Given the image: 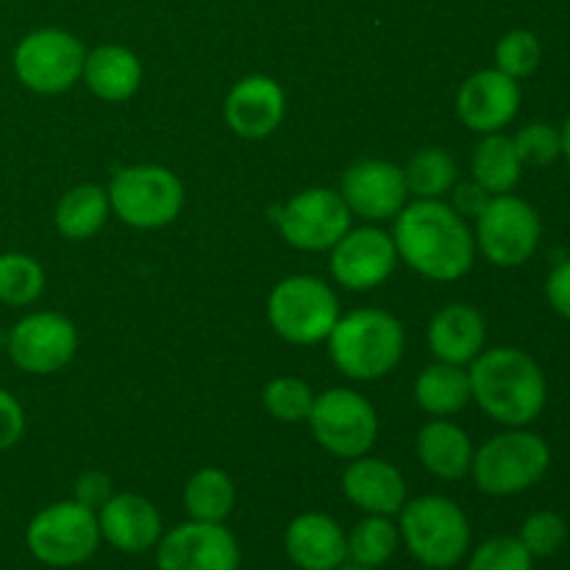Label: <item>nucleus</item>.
<instances>
[{"instance_id":"ea45409f","label":"nucleus","mask_w":570,"mask_h":570,"mask_svg":"<svg viewBox=\"0 0 570 570\" xmlns=\"http://www.w3.org/2000/svg\"><path fill=\"white\" fill-rule=\"evenodd\" d=\"M546 298H549L551 309L560 317L570 321V259L560 262L554 271L546 278Z\"/></svg>"},{"instance_id":"4c0bfd02","label":"nucleus","mask_w":570,"mask_h":570,"mask_svg":"<svg viewBox=\"0 0 570 570\" xmlns=\"http://www.w3.org/2000/svg\"><path fill=\"white\" fill-rule=\"evenodd\" d=\"M111 479L104 471H87L76 479V488H72V499L78 504L89 507V510L98 512L106 501L111 499Z\"/></svg>"},{"instance_id":"2f4dec72","label":"nucleus","mask_w":570,"mask_h":570,"mask_svg":"<svg viewBox=\"0 0 570 570\" xmlns=\"http://www.w3.org/2000/svg\"><path fill=\"white\" fill-rule=\"evenodd\" d=\"M262 404L278 423H304L315 404V393L304 379L276 376L262 390Z\"/></svg>"},{"instance_id":"4468645a","label":"nucleus","mask_w":570,"mask_h":570,"mask_svg":"<svg viewBox=\"0 0 570 570\" xmlns=\"http://www.w3.org/2000/svg\"><path fill=\"white\" fill-rule=\"evenodd\" d=\"M237 538L223 523H204L189 518L181 527L161 534L156 543L159 570H239Z\"/></svg>"},{"instance_id":"37998d69","label":"nucleus","mask_w":570,"mask_h":570,"mask_svg":"<svg viewBox=\"0 0 570 570\" xmlns=\"http://www.w3.org/2000/svg\"><path fill=\"white\" fill-rule=\"evenodd\" d=\"M0 3H11V0H0Z\"/></svg>"},{"instance_id":"a19ab883","label":"nucleus","mask_w":570,"mask_h":570,"mask_svg":"<svg viewBox=\"0 0 570 570\" xmlns=\"http://www.w3.org/2000/svg\"><path fill=\"white\" fill-rule=\"evenodd\" d=\"M560 137H562V156H566V161H568V167H570V117H568L566 122H562Z\"/></svg>"},{"instance_id":"6e6552de","label":"nucleus","mask_w":570,"mask_h":570,"mask_svg":"<svg viewBox=\"0 0 570 570\" xmlns=\"http://www.w3.org/2000/svg\"><path fill=\"white\" fill-rule=\"evenodd\" d=\"M26 546L48 568L83 566L100 546L98 512L76 499L48 504L28 521Z\"/></svg>"},{"instance_id":"a211bd4d","label":"nucleus","mask_w":570,"mask_h":570,"mask_svg":"<svg viewBox=\"0 0 570 570\" xmlns=\"http://www.w3.org/2000/svg\"><path fill=\"white\" fill-rule=\"evenodd\" d=\"M226 126L243 139H265L282 128L287 117V95L284 87L271 76L239 78L223 104Z\"/></svg>"},{"instance_id":"9d476101","label":"nucleus","mask_w":570,"mask_h":570,"mask_svg":"<svg viewBox=\"0 0 570 570\" xmlns=\"http://www.w3.org/2000/svg\"><path fill=\"white\" fill-rule=\"evenodd\" d=\"M81 39L65 28H37L17 42L11 65L17 81L37 95H61L81 81L83 72Z\"/></svg>"},{"instance_id":"a878e982","label":"nucleus","mask_w":570,"mask_h":570,"mask_svg":"<svg viewBox=\"0 0 570 570\" xmlns=\"http://www.w3.org/2000/svg\"><path fill=\"white\" fill-rule=\"evenodd\" d=\"M109 215V193L100 184H78L67 189L56 206V232L70 243H83L106 226Z\"/></svg>"},{"instance_id":"79ce46f5","label":"nucleus","mask_w":570,"mask_h":570,"mask_svg":"<svg viewBox=\"0 0 570 570\" xmlns=\"http://www.w3.org/2000/svg\"><path fill=\"white\" fill-rule=\"evenodd\" d=\"M337 570H373V568H362V566H354V562H351V566H348V562H345V566H343V568H337Z\"/></svg>"},{"instance_id":"bb28decb","label":"nucleus","mask_w":570,"mask_h":570,"mask_svg":"<svg viewBox=\"0 0 570 570\" xmlns=\"http://www.w3.org/2000/svg\"><path fill=\"white\" fill-rule=\"evenodd\" d=\"M473 181L488 189L490 195H507L518 187L523 176V161L518 156L515 142L504 131L484 134L471 159Z\"/></svg>"},{"instance_id":"f704fd0d","label":"nucleus","mask_w":570,"mask_h":570,"mask_svg":"<svg viewBox=\"0 0 570 570\" xmlns=\"http://www.w3.org/2000/svg\"><path fill=\"white\" fill-rule=\"evenodd\" d=\"M523 167H549L562 156L560 128L551 122H529L512 137Z\"/></svg>"},{"instance_id":"7ed1b4c3","label":"nucleus","mask_w":570,"mask_h":570,"mask_svg":"<svg viewBox=\"0 0 570 570\" xmlns=\"http://www.w3.org/2000/svg\"><path fill=\"white\" fill-rule=\"evenodd\" d=\"M328 356L343 376L354 382H376L395 371L406 351V332L395 315L384 309H354L340 315L326 337Z\"/></svg>"},{"instance_id":"7c9ffc66","label":"nucleus","mask_w":570,"mask_h":570,"mask_svg":"<svg viewBox=\"0 0 570 570\" xmlns=\"http://www.w3.org/2000/svg\"><path fill=\"white\" fill-rule=\"evenodd\" d=\"M45 293V267L33 256L9 250L0 254V304L31 306Z\"/></svg>"},{"instance_id":"6ab92c4d","label":"nucleus","mask_w":570,"mask_h":570,"mask_svg":"<svg viewBox=\"0 0 570 570\" xmlns=\"http://www.w3.org/2000/svg\"><path fill=\"white\" fill-rule=\"evenodd\" d=\"M100 540L122 554H145L161 540V515L139 493H115L98 510Z\"/></svg>"},{"instance_id":"0eeeda50","label":"nucleus","mask_w":570,"mask_h":570,"mask_svg":"<svg viewBox=\"0 0 570 570\" xmlns=\"http://www.w3.org/2000/svg\"><path fill=\"white\" fill-rule=\"evenodd\" d=\"M111 215L139 232L165 228L181 215L184 184L170 167L131 165L115 173L109 184Z\"/></svg>"},{"instance_id":"4be33fe9","label":"nucleus","mask_w":570,"mask_h":570,"mask_svg":"<svg viewBox=\"0 0 570 570\" xmlns=\"http://www.w3.org/2000/svg\"><path fill=\"white\" fill-rule=\"evenodd\" d=\"M429 351L438 362H451V365L468 367L488 343V323L484 315L471 304H445L429 323Z\"/></svg>"},{"instance_id":"72a5a7b5","label":"nucleus","mask_w":570,"mask_h":570,"mask_svg":"<svg viewBox=\"0 0 570 570\" xmlns=\"http://www.w3.org/2000/svg\"><path fill=\"white\" fill-rule=\"evenodd\" d=\"M518 540L523 543V549L534 557V560H546V557H554L557 551L566 546L568 540V523L560 512L554 510H540L523 521Z\"/></svg>"},{"instance_id":"2eb2a0df","label":"nucleus","mask_w":570,"mask_h":570,"mask_svg":"<svg viewBox=\"0 0 570 570\" xmlns=\"http://www.w3.org/2000/svg\"><path fill=\"white\" fill-rule=\"evenodd\" d=\"M399 265V250H395L393 234L382 232L379 226L348 228L337 245L332 248V278L340 287L351 293H367L376 289L393 276Z\"/></svg>"},{"instance_id":"b1692460","label":"nucleus","mask_w":570,"mask_h":570,"mask_svg":"<svg viewBox=\"0 0 570 570\" xmlns=\"http://www.w3.org/2000/svg\"><path fill=\"white\" fill-rule=\"evenodd\" d=\"M415 451L421 465L443 482H460L471 473L473 443L462 426L445 417H434L417 432Z\"/></svg>"},{"instance_id":"423d86ee","label":"nucleus","mask_w":570,"mask_h":570,"mask_svg":"<svg viewBox=\"0 0 570 570\" xmlns=\"http://www.w3.org/2000/svg\"><path fill=\"white\" fill-rule=\"evenodd\" d=\"M267 321L278 337L293 345L326 343L340 321L337 293L323 278L295 273L271 289Z\"/></svg>"},{"instance_id":"c756f323","label":"nucleus","mask_w":570,"mask_h":570,"mask_svg":"<svg viewBox=\"0 0 570 570\" xmlns=\"http://www.w3.org/2000/svg\"><path fill=\"white\" fill-rule=\"evenodd\" d=\"M404 178L415 200H438L456 184V161L445 148H423L406 161Z\"/></svg>"},{"instance_id":"ddd939ff","label":"nucleus","mask_w":570,"mask_h":570,"mask_svg":"<svg viewBox=\"0 0 570 570\" xmlns=\"http://www.w3.org/2000/svg\"><path fill=\"white\" fill-rule=\"evenodd\" d=\"M351 220L354 217L343 195L328 187H309L282 206L278 232L293 248L323 254L337 245V239L351 228Z\"/></svg>"},{"instance_id":"c9c22d12","label":"nucleus","mask_w":570,"mask_h":570,"mask_svg":"<svg viewBox=\"0 0 570 570\" xmlns=\"http://www.w3.org/2000/svg\"><path fill=\"white\" fill-rule=\"evenodd\" d=\"M468 570H534V557L518 538H490L468 560Z\"/></svg>"},{"instance_id":"cd10ccee","label":"nucleus","mask_w":570,"mask_h":570,"mask_svg":"<svg viewBox=\"0 0 570 570\" xmlns=\"http://www.w3.org/2000/svg\"><path fill=\"white\" fill-rule=\"evenodd\" d=\"M237 507V484L220 468H200L184 484V510L193 521L226 523Z\"/></svg>"},{"instance_id":"1a4fd4ad","label":"nucleus","mask_w":570,"mask_h":570,"mask_svg":"<svg viewBox=\"0 0 570 570\" xmlns=\"http://www.w3.org/2000/svg\"><path fill=\"white\" fill-rule=\"evenodd\" d=\"M306 423L317 445L345 462L371 454L379 438L376 410L365 395L351 387H332L315 395Z\"/></svg>"},{"instance_id":"f257e3e1","label":"nucleus","mask_w":570,"mask_h":570,"mask_svg":"<svg viewBox=\"0 0 570 570\" xmlns=\"http://www.w3.org/2000/svg\"><path fill=\"white\" fill-rule=\"evenodd\" d=\"M399 262L432 282H456L476 262V239L465 217L443 200H412L393 226Z\"/></svg>"},{"instance_id":"20e7f679","label":"nucleus","mask_w":570,"mask_h":570,"mask_svg":"<svg viewBox=\"0 0 570 570\" xmlns=\"http://www.w3.org/2000/svg\"><path fill=\"white\" fill-rule=\"evenodd\" d=\"M401 543L429 570H449L471 549V523L462 507L445 495L406 499L399 512Z\"/></svg>"},{"instance_id":"393cba45","label":"nucleus","mask_w":570,"mask_h":570,"mask_svg":"<svg viewBox=\"0 0 570 570\" xmlns=\"http://www.w3.org/2000/svg\"><path fill=\"white\" fill-rule=\"evenodd\" d=\"M415 401L426 415L451 417L465 410L473 401L471 373L462 365L451 362H434L423 367L415 382Z\"/></svg>"},{"instance_id":"c85d7f7f","label":"nucleus","mask_w":570,"mask_h":570,"mask_svg":"<svg viewBox=\"0 0 570 570\" xmlns=\"http://www.w3.org/2000/svg\"><path fill=\"white\" fill-rule=\"evenodd\" d=\"M401 546L399 523L387 515H367L351 529L348 560L362 568H384L395 557Z\"/></svg>"},{"instance_id":"473e14b6","label":"nucleus","mask_w":570,"mask_h":570,"mask_svg":"<svg viewBox=\"0 0 570 570\" xmlns=\"http://www.w3.org/2000/svg\"><path fill=\"white\" fill-rule=\"evenodd\" d=\"M540 61H543V45H540L538 33L529 28H512L495 45V70L515 81L534 76Z\"/></svg>"},{"instance_id":"39448f33","label":"nucleus","mask_w":570,"mask_h":570,"mask_svg":"<svg viewBox=\"0 0 570 570\" xmlns=\"http://www.w3.org/2000/svg\"><path fill=\"white\" fill-rule=\"evenodd\" d=\"M549 468V443L527 429H510L473 451L471 476L484 495L507 499V495L527 493L529 488L543 482Z\"/></svg>"},{"instance_id":"aec40b11","label":"nucleus","mask_w":570,"mask_h":570,"mask_svg":"<svg viewBox=\"0 0 570 570\" xmlns=\"http://www.w3.org/2000/svg\"><path fill=\"white\" fill-rule=\"evenodd\" d=\"M284 551L301 570H337L348 562V534L326 512H301L284 532Z\"/></svg>"},{"instance_id":"58836bf2","label":"nucleus","mask_w":570,"mask_h":570,"mask_svg":"<svg viewBox=\"0 0 570 570\" xmlns=\"http://www.w3.org/2000/svg\"><path fill=\"white\" fill-rule=\"evenodd\" d=\"M490 198H493V195L488 193V189L484 187H479L476 181H462V184H454V187H451V209L456 212V215L460 217H471V220H476L479 215H482L484 212V206L490 204Z\"/></svg>"},{"instance_id":"9b49d317","label":"nucleus","mask_w":570,"mask_h":570,"mask_svg":"<svg viewBox=\"0 0 570 570\" xmlns=\"http://www.w3.org/2000/svg\"><path fill=\"white\" fill-rule=\"evenodd\" d=\"M543 223L534 206L518 195H493L476 217V250L495 267H521L538 250Z\"/></svg>"},{"instance_id":"5701e85b","label":"nucleus","mask_w":570,"mask_h":570,"mask_svg":"<svg viewBox=\"0 0 570 570\" xmlns=\"http://www.w3.org/2000/svg\"><path fill=\"white\" fill-rule=\"evenodd\" d=\"M81 78L95 98L106 104H122L142 83V61L126 45H98L83 59Z\"/></svg>"},{"instance_id":"412c9836","label":"nucleus","mask_w":570,"mask_h":570,"mask_svg":"<svg viewBox=\"0 0 570 570\" xmlns=\"http://www.w3.org/2000/svg\"><path fill=\"white\" fill-rule=\"evenodd\" d=\"M343 495L365 515H399L406 504V482L395 465L379 456H356L343 471Z\"/></svg>"},{"instance_id":"e433bc0d","label":"nucleus","mask_w":570,"mask_h":570,"mask_svg":"<svg viewBox=\"0 0 570 570\" xmlns=\"http://www.w3.org/2000/svg\"><path fill=\"white\" fill-rule=\"evenodd\" d=\"M26 434V410L20 401L0 387V451L14 449Z\"/></svg>"},{"instance_id":"dca6fc26","label":"nucleus","mask_w":570,"mask_h":570,"mask_svg":"<svg viewBox=\"0 0 570 570\" xmlns=\"http://www.w3.org/2000/svg\"><path fill=\"white\" fill-rule=\"evenodd\" d=\"M345 206L365 223H387L399 217L410 200L404 167L387 159H356L340 184Z\"/></svg>"},{"instance_id":"f8f14e48","label":"nucleus","mask_w":570,"mask_h":570,"mask_svg":"<svg viewBox=\"0 0 570 570\" xmlns=\"http://www.w3.org/2000/svg\"><path fill=\"white\" fill-rule=\"evenodd\" d=\"M6 351L22 373L50 376L76 356L78 328L61 312H31L11 326Z\"/></svg>"},{"instance_id":"f03ea898","label":"nucleus","mask_w":570,"mask_h":570,"mask_svg":"<svg viewBox=\"0 0 570 570\" xmlns=\"http://www.w3.org/2000/svg\"><path fill=\"white\" fill-rule=\"evenodd\" d=\"M473 401L484 415L507 429H527L538 421L549 401L543 367L532 354L512 345L484 348L468 365Z\"/></svg>"},{"instance_id":"f3484780","label":"nucleus","mask_w":570,"mask_h":570,"mask_svg":"<svg viewBox=\"0 0 570 570\" xmlns=\"http://www.w3.org/2000/svg\"><path fill=\"white\" fill-rule=\"evenodd\" d=\"M521 109V83L501 70L473 72L456 92V115L473 134H499Z\"/></svg>"}]
</instances>
